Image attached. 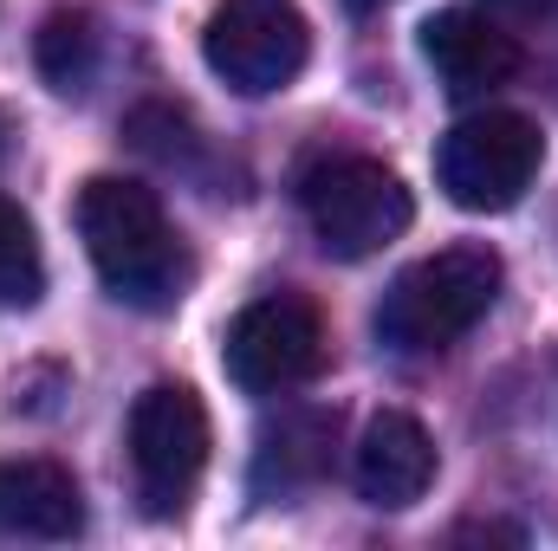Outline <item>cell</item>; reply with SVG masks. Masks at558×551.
<instances>
[{
  "mask_svg": "<svg viewBox=\"0 0 558 551\" xmlns=\"http://www.w3.org/2000/svg\"><path fill=\"white\" fill-rule=\"evenodd\" d=\"M539 156H546V137L533 118L520 111H481V118H461L441 149H435V182L454 208L468 215H500L513 208L533 175H539Z\"/></svg>",
  "mask_w": 558,
  "mask_h": 551,
  "instance_id": "obj_4",
  "label": "cell"
},
{
  "mask_svg": "<svg viewBox=\"0 0 558 551\" xmlns=\"http://www.w3.org/2000/svg\"><path fill=\"white\" fill-rule=\"evenodd\" d=\"M422 59L435 65V78L454 91V98H474V91H494L520 72V46L513 33H500L487 13L474 7H441L428 26H422Z\"/></svg>",
  "mask_w": 558,
  "mask_h": 551,
  "instance_id": "obj_8",
  "label": "cell"
},
{
  "mask_svg": "<svg viewBox=\"0 0 558 551\" xmlns=\"http://www.w3.org/2000/svg\"><path fill=\"white\" fill-rule=\"evenodd\" d=\"M344 7H357V13H371V7H384V0H344Z\"/></svg>",
  "mask_w": 558,
  "mask_h": 551,
  "instance_id": "obj_14",
  "label": "cell"
},
{
  "mask_svg": "<svg viewBox=\"0 0 558 551\" xmlns=\"http://www.w3.org/2000/svg\"><path fill=\"white\" fill-rule=\"evenodd\" d=\"M72 221H78V241H85L98 279L111 285V298H124L137 311H162V305L182 298L189 254H182L162 201L143 182H131V175H92L78 188Z\"/></svg>",
  "mask_w": 558,
  "mask_h": 551,
  "instance_id": "obj_1",
  "label": "cell"
},
{
  "mask_svg": "<svg viewBox=\"0 0 558 551\" xmlns=\"http://www.w3.org/2000/svg\"><path fill=\"white\" fill-rule=\"evenodd\" d=\"M33 65H39V78L52 91L78 98L92 85V72H98V26H92V13H78V7L46 13V26L33 33Z\"/></svg>",
  "mask_w": 558,
  "mask_h": 551,
  "instance_id": "obj_12",
  "label": "cell"
},
{
  "mask_svg": "<svg viewBox=\"0 0 558 551\" xmlns=\"http://www.w3.org/2000/svg\"><path fill=\"white\" fill-rule=\"evenodd\" d=\"M312 26L299 0H221L202 26L208 72L241 98H274L305 72Z\"/></svg>",
  "mask_w": 558,
  "mask_h": 551,
  "instance_id": "obj_5",
  "label": "cell"
},
{
  "mask_svg": "<svg viewBox=\"0 0 558 551\" xmlns=\"http://www.w3.org/2000/svg\"><path fill=\"white\" fill-rule=\"evenodd\" d=\"M299 208H305L318 247L338 254V260H371L416 221V201H410L403 175L384 169L377 156H331V162L305 169Z\"/></svg>",
  "mask_w": 558,
  "mask_h": 551,
  "instance_id": "obj_3",
  "label": "cell"
},
{
  "mask_svg": "<svg viewBox=\"0 0 558 551\" xmlns=\"http://www.w3.org/2000/svg\"><path fill=\"white\" fill-rule=\"evenodd\" d=\"M500 279H507V267L494 247H474V241L441 247V254L416 260L410 273L390 279V292L377 305V338L403 357L448 351L454 338H468L487 318V305L500 298Z\"/></svg>",
  "mask_w": 558,
  "mask_h": 551,
  "instance_id": "obj_2",
  "label": "cell"
},
{
  "mask_svg": "<svg viewBox=\"0 0 558 551\" xmlns=\"http://www.w3.org/2000/svg\"><path fill=\"white\" fill-rule=\"evenodd\" d=\"M131 467H137L143 506L149 513H182L202 467H208V409L182 383L143 390L131 409Z\"/></svg>",
  "mask_w": 558,
  "mask_h": 551,
  "instance_id": "obj_6",
  "label": "cell"
},
{
  "mask_svg": "<svg viewBox=\"0 0 558 551\" xmlns=\"http://www.w3.org/2000/svg\"><path fill=\"white\" fill-rule=\"evenodd\" d=\"M39 285H46L39 234H33V221H26V208L0 195V305H33Z\"/></svg>",
  "mask_w": 558,
  "mask_h": 551,
  "instance_id": "obj_13",
  "label": "cell"
},
{
  "mask_svg": "<svg viewBox=\"0 0 558 551\" xmlns=\"http://www.w3.org/2000/svg\"><path fill=\"white\" fill-rule=\"evenodd\" d=\"M0 131H7V118H0ZM0 149H7V137H0Z\"/></svg>",
  "mask_w": 558,
  "mask_h": 551,
  "instance_id": "obj_15",
  "label": "cell"
},
{
  "mask_svg": "<svg viewBox=\"0 0 558 551\" xmlns=\"http://www.w3.org/2000/svg\"><path fill=\"white\" fill-rule=\"evenodd\" d=\"M351 480H357V493L371 506H390V513L416 506L422 493H428V480H435V441H428V428H422L416 415L384 409L364 428V441H357Z\"/></svg>",
  "mask_w": 558,
  "mask_h": 551,
  "instance_id": "obj_9",
  "label": "cell"
},
{
  "mask_svg": "<svg viewBox=\"0 0 558 551\" xmlns=\"http://www.w3.org/2000/svg\"><path fill=\"white\" fill-rule=\"evenodd\" d=\"M331 428H338V415L325 409H299L286 415L279 428L260 434V454H254V493H299V487H312L318 474H325V461H331Z\"/></svg>",
  "mask_w": 558,
  "mask_h": 551,
  "instance_id": "obj_11",
  "label": "cell"
},
{
  "mask_svg": "<svg viewBox=\"0 0 558 551\" xmlns=\"http://www.w3.org/2000/svg\"><path fill=\"white\" fill-rule=\"evenodd\" d=\"M85 526V500L72 467L59 461H0V532L7 539H72Z\"/></svg>",
  "mask_w": 558,
  "mask_h": 551,
  "instance_id": "obj_10",
  "label": "cell"
},
{
  "mask_svg": "<svg viewBox=\"0 0 558 551\" xmlns=\"http://www.w3.org/2000/svg\"><path fill=\"white\" fill-rule=\"evenodd\" d=\"M221 364H228V377H234L247 396L299 390V383H312L318 364H325V318H318L299 292L254 298V305L228 325Z\"/></svg>",
  "mask_w": 558,
  "mask_h": 551,
  "instance_id": "obj_7",
  "label": "cell"
}]
</instances>
